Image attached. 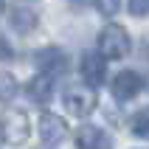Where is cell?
Returning <instances> with one entry per match:
<instances>
[{
	"label": "cell",
	"instance_id": "cell-2",
	"mask_svg": "<svg viewBox=\"0 0 149 149\" xmlns=\"http://www.w3.org/2000/svg\"><path fill=\"white\" fill-rule=\"evenodd\" d=\"M28 135H31V121L25 116L23 110H14L8 107L0 113V138L11 146H23L28 141Z\"/></svg>",
	"mask_w": 149,
	"mask_h": 149
},
{
	"label": "cell",
	"instance_id": "cell-12",
	"mask_svg": "<svg viewBox=\"0 0 149 149\" xmlns=\"http://www.w3.org/2000/svg\"><path fill=\"white\" fill-rule=\"evenodd\" d=\"M17 93V82L11 76H0V101H11Z\"/></svg>",
	"mask_w": 149,
	"mask_h": 149
},
{
	"label": "cell",
	"instance_id": "cell-15",
	"mask_svg": "<svg viewBox=\"0 0 149 149\" xmlns=\"http://www.w3.org/2000/svg\"><path fill=\"white\" fill-rule=\"evenodd\" d=\"M70 3H73V6H79V8H87V6H93V3L99 6V0H70Z\"/></svg>",
	"mask_w": 149,
	"mask_h": 149
},
{
	"label": "cell",
	"instance_id": "cell-7",
	"mask_svg": "<svg viewBox=\"0 0 149 149\" xmlns=\"http://www.w3.org/2000/svg\"><path fill=\"white\" fill-rule=\"evenodd\" d=\"M76 146L79 149H113V138L107 130H101L96 124H84L76 132Z\"/></svg>",
	"mask_w": 149,
	"mask_h": 149
},
{
	"label": "cell",
	"instance_id": "cell-1",
	"mask_svg": "<svg viewBox=\"0 0 149 149\" xmlns=\"http://www.w3.org/2000/svg\"><path fill=\"white\" fill-rule=\"evenodd\" d=\"M132 48V42H130V34H127L124 25L118 23H107L101 28L99 34V54L104 59H124Z\"/></svg>",
	"mask_w": 149,
	"mask_h": 149
},
{
	"label": "cell",
	"instance_id": "cell-16",
	"mask_svg": "<svg viewBox=\"0 0 149 149\" xmlns=\"http://www.w3.org/2000/svg\"><path fill=\"white\" fill-rule=\"evenodd\" d=\"M3 8H6V0H0V11H3Z\"/></svg>",
	"mask_w": 149,
	"mask_h": 149
},
{
	"label": "cell",
	"instance_id": "cell-11",
	"mask_svg": "<svg viewBox=\"0 0 149 149\" xmlns=\"http://www.w3.org/2000/svg\"><path fill=\"white\" fill-rule=\"evenodd\" d=\"M132 135H138V138H146V141H149V107L141 110V113L132 118Z\"/></svg>",
	"mask_w": 149,
	"mask_h": 149
},
{
	"label": "cell",
	"instance_id": "cell-8",
	"mask_svg": "<svg viewBox=\"0 0 149 149\" xmlns=\"http://www.w3.org/2000/svg\"><path fill=\"white\" fill-rule=\"evenodd\" d=\"M110 90H113V99L116 101H132L141 93V76L135 73V70H121L113 79Z\"/></svg>",
	"mask_w": 149,
	"mask_h": 149
},
{
	"label": "cell",
	"instance_id": "cell-10",
	"mask_svg": "<svg viewBox=\"0 0 149 149\" xmlns=\"http://www.w3.org/2000/svg\"><path fill=\"white\" fill-rule=\"evenodd\" d=\"M8 20H11V25H14V31L20 34H28L37 28V11L34 8H25V6H17L11 14H8Z\"/></svg>",
	"mask_w": 149,
	"mask_h": 149
},
{
	"label": "cell",
	"instance_id": "cell-5",
	"mask_svg": "<svg viewBox=\"0 0 149 149\" xmlns=\"http://www.w3.org/2000/svg\"><path fill=\"white\" fill-rule=\"evenodd\" d=\"M34 62H37V68H40V73H48L56 79L59 73H65L68 70V56L62 48H40L37 54H34Z\"/></svg>",
	"mask_w": 149,
	"mask_h": 149
},
{
	"label": "cell",
	"instance_id": "cell-9",
	"mask_svg": "<svg viewBox=\"0 0 149 149\" xmlns=\"http://www.w3.org/2000/svg\"><path fill=\"white\" fill-rule=\"evenodd\" d=\"M28 99L37 101V104H48L51 96H54V76L48 73H37L34 79H28Z\"/></svg>",
	"mask_w": 149,
	"mask_h": 149
},
{
	"label": "cell",
	"instance_id": "cell-6",
	"mask_svg": "<svg viewBox=\"0 0 149 149\" xmlns=\"http://www.w3.org/2000/svg\"><path fill=\"white\" fill-rule=\"evenodd\" d=\"M40 138H42V143H51V146L62 143L68 138L65 118L56 116V113H42L40 116Z\"/></svg>",
	"mask_w": 149,
	"mask_h": 149
},
{
	"label": "cell",
	"instance_id": "cell-17",
	"mask_svg": "<svg viewBox=\"0 0 149 149\" xmlns=\"http://www.w3.org/2000/svg\"><path fill=\"white\" fill-rule=\"evenodd\" d=\"M146 90H149V76H146Z\"/></svg>",
	"mask_w": 149,
	"mask_h": 149
},
{
	"label": "cell",
	"instance_id": "cell-18",
	"mask_svg": "<svg viewBox=\"0 0 149 149\" xmlns=\"http://www.w3.org/2000/svg\"><path fill=\"white\" fill-rule=\"evenodd\" d=\"M110 3H113V8H116V0H110Z\"/></svg>",
	"mask_w": 149,
	"mask_h": 149
},
{
	"label": "cell",
	"instance_id": "cell-14",
	"mask_svg": "<svg viewBox=\"0 0 149 149\" xmlns=\"http://www.w3.org/2000/svg\"><path fill=\"white\" fill-rule=\"evenodd\" d=\"M0 56H11V45L3 42V37H0Z\"/></svg>",
	"mask_w": 149,
	"mask_h": 149
},
{
	"label": "cell",
	"instance_id": "cell-4",
	"mask_svg": "<svg viewBox=\"0 0 149 149\" xmlns=\"http://www.w3.org/2000/svg\"><path fill=\"white\" fill-rule=\"evenodd\" d=\"M79 73H82L84 84L99 90V84H104V79H107V59L101 54H96V51H84L82 62H79Z\"/></svg>",
	"mask_w": 149,
	"mask_h": 149
},
{
	"label": "cell",
	"instance_id": "cell-3",
	"mask_svg": "<svg viewBox=\"0 0 149 149\" xmlns=\"http://www.w3.org/2000/svg\"><path fill=\"white\" fill-rule=\"evenodd\" d=\"M62 104H65V110L70 116H76V118L90 116L93 110H96V104H99L96 87H90V84H68L65 90H62Z\"/></svg>",
	"mask_w": 149,
	"mask_h": 149
},
{
	"label": "cell",
	"instance_id": "cell-13",
	"mask_svg": "<svg viewBox=\"0 0 149 149\" xmlns=\"http://www.w3.org/2000/svg\"><path fill=\"white\" fill-rule=\"evenodd\" d=\"M127 8L132 17H149V0H127Z\"/></svg>",
	"mask_w": 149,
	"mask_h": 149
}]
</instances>
